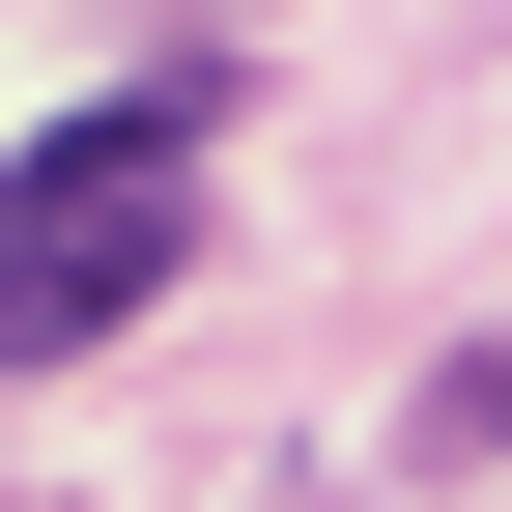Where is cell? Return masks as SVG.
Segmentation results:
<instances>
[{"label": "cell", "mask_w": 512, "mask_h": 512, "mask_svg": "<svg viewBox=\"0 0 512 512\" xmlns=\"http://www.w3.org/2000/svg\"><path fill=\"white\" fill-rule=\"evenodd\" d=\"M171 143H200V86H114V114L29 143V200H0V370H86L171 285Z\"/></svg>", "instance_id": "cell-1"}, {"label": "cell", "mask_w": 512, "mask_h": 512, "mask_svg": "<svg viewBox=\"0 0 512 512\" xmlns=\"http://www.w3.org/2000/svg\"><path fill=\"white\" fill-rule=\"evenodd\" d=\"M427 427H456V456H512V342H484V370H456V399H427Z\"/></svg>", "instance_id": "cell-2"}]
</instances>
